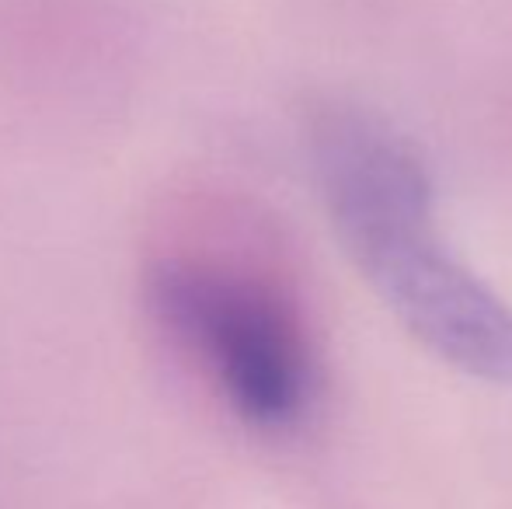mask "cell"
<instances>
[{"mask_svg":"<svg viewBox=\"0 0 512 509\" xmlns=\"http://www.w3.org/2000/svg\"><path fill=\"white\" fill-rule=\"evenodd\" d=\"M338 241L387 311L443 363L512 384V307L432 238L422 157L370 150L324 182Z\"/></svg>","mask_w":512,"mask_h":509,"instance_id":"cell-1","label":"cell"},{"mask_svg":"<svg viewBox=\"0 0 512 509\" xmlns=\"http://www.w3.org/2000/svg\"><path fill=\"white\" fill-rule=\"evenodd\" d=\"M157 307L206 356L244 419L283 426L300 412L307 356L276 300L206 269H168L157 276Z\"/></svg>","mask_w":512,"mask_h":509,"instance_id":"cell-2","label":"cell"}]
</instances>
